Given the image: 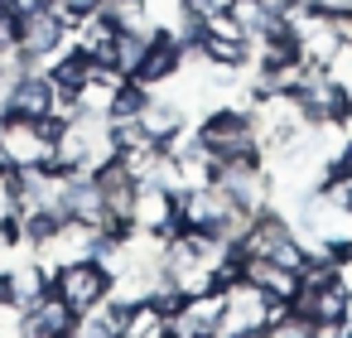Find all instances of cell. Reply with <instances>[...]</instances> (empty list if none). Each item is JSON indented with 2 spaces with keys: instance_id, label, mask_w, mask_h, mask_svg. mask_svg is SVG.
I'll use <instances>...</instances> for the list:
<instances>
[{
  "instance_id": "cell-15",
  "label": "cell",
  "mask_w": 352,
  "mask_h": 338,
  "mask_svg": "<svg viewBox=\"0 0 352 338\" xmlns=\"http://www.w3.org/2000/svg\"><path fill=\"white\" fill-rule=\"evenodd\" d=\"M82 54H92V59H111V44H116V25L97 10V15H82L78 25H73V34H68Z\"/></svg>"
},
{
  "instance_id": "cell-14",
  "label": "cell",
  "mask_w": 352,
  "mask_h": 338,
  "mask_svg": "<svg viewBox=\"0 0 352 338\" xmlns=\"http://www.w3.org/2000/svg\"><path fill=\"white\" fill-rule=\"evenodd\" d=\"M92 63H97L92 54H82L78 44H73V49L63 44V49L49 59V78H54V87H58L63 97H73V92H78V87L92 78Z\"/></svg>"
},
{
  "instance_id": "cell-2",
  "label": "cell",
  "mask_w": 352,
  "mask_h": 338,
  "mask_svg": "<svg viewBox=\"0 0 352 338\" xmlns=\"http://www.w3.org/2000/svg\"><path fill=\"white\" fill-rule=\"evenodd\" d=\"M54 295L68 299L73 314H87V309H97V304L111 295V271H107L97 256L63 261V266H54Z\"/></svg>"
},
{
  "instance_id": "cell-18",
  "label": "cell",
  "mask_w": 352,
  "mask_h": 338,
  "mask_svg": "<svg viewBox=\"0 0 352 338\" xmlns=\"http://www.w3.org/2000/svg\"><path fill=\"white\" fill-rule=\"evenodd\" d=\"M265 333H275V338H314V319L304 309H294V304H270Z\"/></svg>"
},
{
  "instance_id": "cell-19",
  "label": "cell",
  "mask_w": 352,
  "mask_h": 338,
  "mask_svg": "<svg viewBox=\"0 0 352 338\" xmlns=\"http://www.w3.org/2000/svg\"><path fill=\"white\" fill-rule=\"evenodd\" d=\"M232 15L241 20V30H246L251 39H256V34H265V30L275 25V20L265 15V6H261V0H236V6H232Z\"/></svg>"
},
{
  "instance_id": "cell-17",
  "label": "cell",
  "mask_w": 352,
  "mask_h": 338,
  "mask_svg": "<svg viewBox=\"0 0 352 338\" xmlns=\"http://www.w3.org/2000/svg\"><path fill=\"white\" fill-rule=\"evenodd\" d=\"M155 34L160 30H116V44H111V59L107 63H116L126 78H135V68H140V59H145V49H150Z\"/></svg>"
},
{
  "instance_id": "cell-1",
  "label": "cell",
  "mask_w": 352,
  "mask_h": 338,
  "mask_svg": "<svg viewBox=\"0 0 352 338\" xmlns=\"http://www.w3.org/2000/svg\"><path fill=\"white\" fill-rule=\"evenodd\" d=\"M198 145L212 155V160H236V155H261V140H256V112L251 107H212L198 126H193Z\"/></svg>"
},
{
  "instance_id": "cell-6",
  "label": "cell",
  "mask_w": 352,
  "mask_h": 338,
  "mask_svg": "<svg viewBox=\"0 0 352 338\" xmlns=\"http://www.w3.org/2000/svg\"><path fill=\"white\" fill-rule=\"evenodd\" d=\"M0 140H6L15 169H20V165H49V160H54V140L39 131L34 116H10V112H6V121H0Z\"/></svg>"
},
{
  "instance_id": "cell-11",
  "label": "cell",
  "mask_w": 352,
  "mask_h": 338,
  "mask_svg": "<svg viewBox=\"0 0 352 338\" xmlns=\"http://www.w3.org/2000/svg\"><path fill=\"white\" fill-rule=\"evenodd\" d=\"M241 280H251L256 290H265V299H270V304H289V299L299 295V271L280 266L275 256H246Z\"/></svg>"
},
{
  "instance_id": "cell-16",
  "label": "cell",
  "mask_w": 352,
  "mask_h": 338,
  "mask_svg": "<svg viewBox=\"0 0 352 338\" xmlns=\"http://www.w3.org/2000/svg\"><path fill=\"white\" fill-rule=\"evenodd\" d=\"M164 333H169V314H164L155 299H135V304H126L121 338H164Z\"/></svg>"
},
{
  "instance_id": "cell-12",
  "label": "cell",
  "mask_w": 352,
  "mask_h": 338,
  "mask_svg": "<svg viewBox=\"0 0 352 338\" xmlns=\"http://www.w3.org/2000/svg\"><path fill=\"white\" fill-rule=\"evenodd\" d=\"M6 285H10V304L25 309V304H34L39 295L54 290V271H49L44 261H20V266L6 271Z\"/></svg>"
},
{
  "instance_id": "cell-21",
  "label": "cell",
  "mask_w": 352,
  "mask_h": 338,
  "mask_svg": "<svg viewBox=\"0 0 352 338\" xmlns=\"http://www.w3.org/2000/svg\"><path fill=\"white\" fill-rule=\"evenodd\" d=\"M338 169L352 174V140H342V150H338Z\"/></svg>"
},
{
  "instance_id": "cell-7",
  "label": "cell",
  "mask_w": 352,
  "mask_h": 338,
  "mask_svg": "<svg viewBox=\"0 0 352 338\" xmlns=\"http://www.w3.org/2000/svg\"><path fill=\"white\" fill-rule=\"evenodd\" d=\"M63 44H68V25H63L49 6H39V10H30V15H20V49H25L34 63H49Z\"/></svg>"
},
{
  "instance_id": "cell-24",
  "label": "cell",
  "mask_w": 352,
  "mask_h": 338,
  "mask_svg": "<svg viewBox=\"0 0 352 338\" xmlns=\"http://www.w3.org/2000/svg\"><path fill=\"white\" fill-rule=\"evenodd\" d=\"M0 121H6V107H0Z\"/></svg>"
},
{
  "instance_id": "cell-9",
  "label": "cell",
  "mask_w": 352,
  "mask_h": 338,
  "mask_svg": "<svg viewBox=\"0 0 352 338\" xmlns=\"http://www.w3.org/2000/svg\"><path fill=\"white\" fill-rule=\"evenodd\" d=\"M58 102V87L49 78V68H30L10 83V97H6V112L10 116H49Z\"/></svg>"
},
{
  "instance_id": "cell-13",
  "label": "cell",
  "mask_w": 352,
  "mask_h": 338,
  "mask_svg": "<svg viewBox=\"0 0 352 338\" xmlns=\"http://www.w3.org/2000/svg\"><path fill=\"white\" fill-rule=\"evenodd\" d=\"M135 121H140V126H145V136H150V140H160V145H164L174 131H184V126H188L184 102H174V97H155V92H150V102L140 107V116H135Z\"/></svg>"
},
{
  "instance_id": "cell-22",
  "label": "cell",
  "mask_w": 352,
  "mask_h": 338,
  "mask_svg": "<svg viewBox=\"0 0 352 338\" xmlns=\"http://www.w3.org/2000/svg\"><path fill=\"white\" fill-rule=\"evenodd\" d=\"M6 169H15V165H10V150H6V140H0V174H6Z\"/></svg>"
},
{
  "instance_id": "cell-20",
  "label": "cell",
  "mask_w": 352,
  "mask_h": 338,
  "mask_svg": "<svg viewBox=\"0 0 352 338\" xmlns=\"http://www.w3.org/2000/svg\"><path fill=\"white\" fill-rule=\"evenodd\" d=\"M20 44V15L10 10V0H0V49Z\"/></svg>"
},
{
  "instance_id": "cell-5",
  "label": "cell",
  "mask_w": 352,
  "mask_h": 338,
  "mask_svg": "<svg viewBox=\"0 0 352 338\" xmlns=\"http://www.w3.org/2000/svg\"><path fill=\"white\" fill-rule=\"evenodd\" d=\"M174 189L164 184H135V203H131V222L140 232H155L160 242L179 232V213H174Z\"/></svg>"
},
{
  "instance_id": "cell-3",
  "label": "cell",
  "mask_w": 352,
  "mask_h": 338,
  "mask_svg": "<svg viewBox=\"0 0 352 338\" xmlns=\"http://www.w3.org/2000/svg\"><path fill=\"white\" fill-rule=\"evenodd\" d=\"M212 184L246 213H261L270 203V169L261 165V155H236V160H217Z\"/></svg>"
},
{
  "instance_id": "cell-10",
  "label": "cell",
  "mask_w": 352,
  "mask_h": 338,
  "mask_svg": "<svg viewBox=\"0 0 352 338\" xmlns=\"http://www.w3.org/2000/svg\"><path fill=\"white\" fill-rule=\"evenodd\" d=\"M179 68H184V44L174 39V30H160V34L150 39V49H145L140 68H135V83H145V87L155 92V87L174 83Z\"/></svg>"
},
{
  "instance_id": "cell-23",
  "label": "cell",
  "mask_w": 352,
  "mask_h": 338,
  "mask_svg": "<svg viewBox=\"0 0 352 338\" xmlns=\"http://www.w3.org/2000/svg\"><path fill=\"white\" fill-rule=\"evenodd\" d=\"M347 333H352V290H347Z\"/></svg>"
},
{
  "instance_id": "cell-8",
  "label": "cell",
  "mask_w": 352,
  "mask_h": 338,
  "mask_svg": "<svg viewBox=\"0 0 352 338\" xmlns=\"http://www.w3.org/2000/svg\"><path fill=\"white\" fill-rule=\"evenodd\" d=\"M73 324H78L73 304L58 299L54 290L20 309V333H25V338H63V333H73Z\"/></svg>"
},
{
  "instance_id": "cell-4",
  "label": "cell",
  "mask_w": 352,
  "mask_h": 338,
  "mask_svg": "<svg viewBox=\"0 0 352 338\" xmlns=\"http://www.w3.org/2000/svg\"><path fill=\"white\" fill-rule=\"evenodd\" d=\"M265 324H270V299H265V290H256L251 280H232V285H222V319H217L212 338L265 333Z\"/></svg>"
}]
</instances>
